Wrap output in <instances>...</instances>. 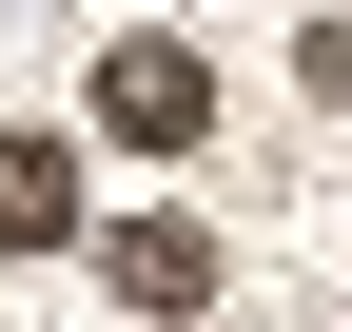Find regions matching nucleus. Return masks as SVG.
<instances>
[{"mask_svg":"<svg viewBox=\"0 0 352 332\" xmlns=\"http://www.w3.org/2000/svg\"><path fill=\"white\" fill-rule=\"evenodd\" d=\"M78 235V156L59 137H0V254H59Z\"/></svg>","mask_w":352,"mask_h":332,"instance_id":"3","label":"nucleus"},{"mask_svg":"<svg viewBox=\"0 0 352 332\" xmlns=\"http://www.w3.org/2000/svg\"><path fill=\"white\" fill-rule=\"evenodd\" d=\"M98 274H118L138 313H196V294H215V235H196V215H118V235H98Z\"/></svg>","mask_w":352,"mask_h":332,"instance_id":"2","label":"nucleus"},{"mask_svg":"<svg viewBox=\"0 0 352 332\" xmlns=\"http://www.w3.org/2000/svg\"><path fill=\"white\" fill-rule=\"evenodd\" d=\"M98 137H118V156H196V137H215L196 39H118V59H98Z\"/></svg>","mask_w":352,"mask_h":332,"instance_id":"1","label":"nucleus"},{"mask_svg":"<svg viewBox=\"0 0 352 332\" xmlns=\"http://www.w3.org/2000/svg\"><path fill=\"white\" fill-rule=\"evenodd\" d=\"M294 59H314V98H352V20H314V39H294Z\"/></svg>","mask_w":352,"mask_h":332,"instance_id":"4","label":"nucleus"}]
</instances>
